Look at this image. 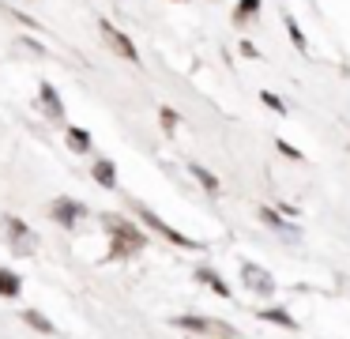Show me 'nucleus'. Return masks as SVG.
Instances as JSON below:
<instances>
[{"mask_svg":"<svg viewBox=\"0 0 350 339\" xmlns=\"http://www.w3.org/2000/svg\"><path fill=\"white\" fill-rule=\"evenodd\" d=\"M102 223H106L109 230H113V234H109V238H113V249H109V260H117V256H132V253H139V249L147 245V238H144V234H139L132 223H124L121 215H106Z\"/></svg>","mask_w":350,"mask_h":339,"instance_id":"f257e3e1","label":"nucleus"},{"mask_svg":"<svg viewBox=\"0 0 350 339\" xmlns=\"http://www.w3.org/2000/svg\"><path fill=\"white\" fill-rule=\"evenodd\" d=\"M132 211H136V215L144 218V223L151 226L154 234H162L166 241H174V245H181V249H200V241H192V238H185V234H177L174 226H170V223H162V218L154 215V211H147L144 203H132Z\"/></svg>","mask_w":350,"mask_h":339,"instance_id":"f03ea898","label":"nucleus"},{"mask_svg":"<svg viewBox=\"0 0 350 339\" xmlns=\"http://www.w3.org/2000/svg\"><path fill=\"white\" fill-rule=\"evenodd\" d=\"M98 30H102V38H106V45H109V49L117 53V57L132 60V64H136V60H139L136 45H132V38L124 34V30H117V27H113V23H109V19H102V23H98Z\"/></svg>","mask_w":350,"mask_h":339,"instance_id":"7ed1b4c3","label":"nucleus"},{"mask_svg":"<svg viewBox=\"0 0 350 339\" xmlns=\"http://www.w3.org/2000/svg\"><path fill=\"white\" fill-rule=\"evenodd\" d=\"M241 283L249 286L252 294H260V298H271L275 294V279L267 275L260 264H241Z\"/></svg>","mask_w":350,"mask_h":339,"instance_id":"20e7f679","label":"nucleus"},{"mask_svg":"<svg viewBox=\"0 0 350 339\" xmlns=\"http://www.w3.org/2000/svg\"><path fill=\"white\" fill-rule=\"evenodd\" d=\"M260 223H264V226H271L275 234H286L290 241H297V238H301V226H297V223H286V218H282L275 208H260Z\"/></svg>","mask_w":350,"mask_h":339,"instance_id":"39448f33","label":"nucleus"},{"mask_svg":"<svg viewBox=\"0 0 350 339\" xmlns=\"http://www.w3.org/2000/svg\"><path fill=\"white\" fill-rule=\"evenodd\" d=\"M83 215H87L83 203H76V200H53V218L64 226V230H72V226H76Z\"/></svg>","mask_w":350,"mask_h":339,"instance_id":"423d86ee","label":"nucleus"},{"mask_svg":"<svg viewBox=\"0 0 350 339\" xmlns=\"http://www.w3.org/2000/svg\"><path fill=\"white\" fill-rule=\"evenodd\" d=\"M8 234H12V249L16 253H34V234H31V226L23 223V218H8Z\"/></svg>","mask_w":350,"mask_h":339,"instance_id":"0eeeda50","label":"nucleus"},{"mask_svg":"<svg viewBox=\"0 0 350 339\" xmlns=\"http://www.w3.org/2000/svg\"><path fill=\"white\" fill-rule=\"evenodd\" d=\"M38 102H42V110H46L49 121H61L64 117V102H61V95L53 90V83H42V87H38Z\"/></svg>","mask_w":350,"mask_h":339,"instance_id":"6e6552de","label":"nucleus"},{"mask_svg":"<svg viewBox=\"0 0 350 339\" xmlns=\"http://www.w3.org/2000/svg\"><path fill=\"white\" fill-rule=\"evenodd\" d=\"M91 173H94V181H98L102 188H117V166H113V158H98Z\"/></svg>","mask_w":350,"mask_h":339,"instance_id":"1a4fd4ad","label":"nucleus"},{"mask_svg":"<svg viewBox=\"0 0 350 339\" xmlns=\"http://www.w3.org/2000/svg\"><path fill=\"white\" fill-rule=\"evenodd\" d=\"M19 290H23V279L12 268H0V298H19Z\"/></svg>","mask_w":350,"mask_h":339,"instance_id":"9d476101","label":"nucleus"},{"mask_svg":"<svg viewBox=\"0 0 350 339\" xmlns=\"http://www.w3.org/2000/svg\"><path fill=\"white\" fill-rule=\"evenodd\" d=\"M189 173L200 181V185H204V192H207V196H219V177H215V173L207 170V166H196V162H192V166H189Z\"/></svg>","mask_w":350,"mask_h":339,"instance_id":"9b49d317","label":"nucleus"},{"mask_svg":"<svg viewBox=\"0 0 350 339\" xmlns=\"http://www.w3.org/2000/svg\"><path fill=\"white\" fill-rule=\"evenodd\" d=\"M68 147L76 151V155H87V151H91V132H87V128H68Z\"/></svg>","mask_w":350,"mask_h":339,"instance_id":"f8f14e48","label":"nucleus"},{"mask_svg":"<svg viewBox=\"0 0 350 339\" xmlns=\"http://www.w3.org/2000/svg\"><path fill=\"white\" fill-rule=\"evenodd\" d=\"M23 321L31 324L34 331H46V336H53V331H57L53 324H49V316H46V313H38V309H27V313H23Z\"/></svg>","mask_w":350,"mask_h":339,"instance_id":"ddd939ff","label":"nucleus"},{"mask_svg":"<svg viewBox=\"0 0 350 339\" xmlns=\"http://www.w3.org/2000/svg\"><path fill=\"white\" fill-rule=\"evenodd\" d=\"M196 279H200V283H207V286H211V290H215V294H222V298H230V286H226V283H222V279H219V275H215V271H211V268H200V271H196Z\"/></svg>","mask_w":350,"mask_h":339,"instance_id":"4468645a","label":"nucleus"},{"mask_svg":"<svg viewBox=\"0 0 350 339\" xmlns=\"http://www.w3.org/2000/svg\"><path fill=\"white\" fill-rule=\"evenodd\" d=\"M260 321H271V324H279V328H297L286 309H260Z\"/></svg>","mask_w":350,"mask_h":339,"instance_id":"2eb2a0df","label":"nucleus"},{"mask_svg":"<svg viewBox=\"0 0 350 339\" xmlns=\"http://www.w3.org/2000/svg\"><path fill=\"white\" fill-rule=\"evenodd\" d=\"M256 12H260V0H241V4L234 8V23H237V27H241V23L256 19Z\"/></svg>","mask_w":350,"mask_h":339,"instance_id":"dca6fc26","label":"nucleus"},{"mask_svg":"<svg viewBox=\"0 0 350 339\" xmlns=\"http://www.w3.org/2000/svg\"><path fill=\"white\" fill-rule=\"evenodd\" d=\"M174 324H177V328H185V331H207V328H211L204 316H177Z\"/></svg>","mask_w":350,"mask_h":339,"instance_id":"f3484780","label":"nucleus"},{"mask_svg":"<svg viewBox=\"0 0 350 339\" xmlns=\"http://www.w3.org/2000/svg\"><path fill=\"white\" fill-rule=\"evenodd\" d=\"M282 23H286V30H290V38H294V45H297V49H309V42H305V34H301V27H297V23L294 19H290V15H286V19H282Z\"/></svg>","mask_w":350,"mask_h":339,"instance_id":"a211bd4d","label":"nucleus"},{"mask_svg":"<svg viewBox=\"0 0 350 339\" xmlns=\"http://www.w3.org/2000/svg\"><path fill=\"white\" fill-rule=\"evenodd\" d=\"M159 121H162V128H166V132H174V128H177V121H181V117H177V110L162 105V110H159Z\"/></svg>","mask_w":350,"mask_h":339,"instance_id":"6ab92c4d","label":"nucleus"},{"mask_svg":"<svg viewBox=\"0 0 350 339\" xmlns=\"http://www.w3.org/2000/svg\"><path fill=\"white\" fill-rule=\"evenodd\" d=\"M260 102H264L267 110H275V113H286V105H282V98H279V95H271V90H260Z\"/></svg>","mask_w":350,"mask_h":339,"instance_id":"aec40b11","label":"nucleus"},{"mask_svg":"<svg viewBox=\"0 0 350 339\" xmlns=\"http://www.w3.org/2000/svg\"><path fill=\"white\" fill-rule=\"evenodd\" d=\"M275 147H279V151H282V155H290V158H301V151H297V147H290V143H282V140H279V143H275Z\"/></svg>","mask_w":350,"mask_h":339,"instance_id":"412c9836","label":"nucleus"},{"mask_svg":"<svg viewBox=\"0 0 350 339\" xmlns=\"http://www.w3.org/2000/svg\"><path fill=\"white\" fill-rule=\"evenodd\" d=\"M241 53H245V57H260L256 45H252V42H241Z\"/></svg>","mask_w":350,"mask_h":339,"instance_id":"4be33fe9","label":"nucleus"},{"mask_svg":"<svg viewBox=\"0 0 350 339\" xmlns=\"http://www.w3.org/2000/svg\"><path fill=\"white\" fill-rule=\"evenodd\" d=\"M226 339H234V336H226Z\"/></svg>","mask_w":350,"mask_h":339,"instance_id":"5701e85b","label":"nucleus"}]
</instances>
